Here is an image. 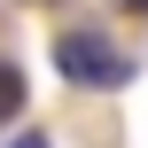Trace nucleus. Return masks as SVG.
Returning <instances> with one entry per match:
<instances>
[{
  "label": "nucleus",
  "mask_w": 148,
  "mask_h": 148,
  "mask_svg": "<svg viewBox=\"0 0 148 148\" xmlns=\"http://www.w3.org/2000/svg\"><path fill=\"white\" fill-rule=\"evenodd\" d=\"M23 109V70H16V55H0V125Z\"/></svg>",
  "instance_id": "nucleus-2"
},
{
  "label": "nucleus",
  "mask_w": 148,
  "mask_h": 148,
  "mask_svg": "<svg viewBox=\"0 0 148 148\" xmlns=\"http://www.w3.org/2000/svg\"><path fill=\"white\" fill-rule=\"evenodd\" d=\"M55 70H62V86H78V94H117V86H133V55H125L109 31H94V23H62V31H55Z\"/></svg>",
  "instance_id": "nucleus-1"
},
{
  "label": "nucleus",
  "mask_w": 148,
  "mask_h": 148,
  "mask_svg": "<svg viewBox=\"0 0 148 148\" xmlns=\"http://www.w3.org/2000/svg\"><path fill=\"white\" fill-rule=\"evenodd\" d=\"M8 148H55L47 133H8Z\"/></svg>",
  "instance_id": "nucleus-3"
},
{
  "label": "nucleus",
  "mask_w": 148,
  "mask_h": 148,
  "mask_svg": "<svg viewBox=\"0 0 148 148\" xmlns=\"http://www.w3.org/2000/svg\"><path fill=\"white\" fill-rule=\"evenodd\" d=\"M117 8H133V16H148V0H117Z\"/></svg>",
  "instance_id": "nucleus-4"
}]
</instances>
